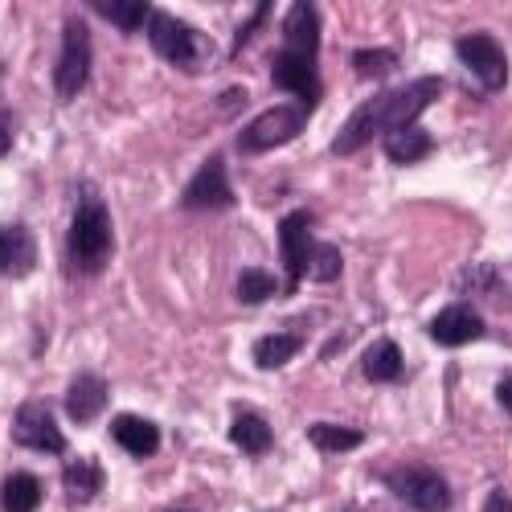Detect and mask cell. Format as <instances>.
I'll return each mask as SVG.
<instances>
[{"label": "cell", "instance_id": "6da1fadb", "mask_svg": "<svg viewBox=\"0 0 512 512\" xmlns=\"http://www.w3.org/2000/svg\"><path fill=\"white\" fill-rule=\"evenodd\" d=\"M443 91H447V82L439 74H422V78L402 82V87H390V91L365 99L345 123H340V132L332 140V156H353L369 140H381V136L398 132V127L418 123V115L426 107H435V99Z\"/></svg>", "mask_w": 512, "mask_h": 512}, {"label": "cell", "instance_id": "7a4b0ae2", "mask_svg": "<svg viewBox=\"0 0 512 512\" xmlns=\"http://www.w3.org/2000/svg\"><path fill=\"white\" fill-rule=\"evenodd\" d=\"M111 254H115L111 209L95 185L82 181L78 201H74V218H70V234H66V263L78 275H99L111 263Z\"/></svg>", "mask_w": 512, "mask_h": 512}, {"label": "cell", "instance_id": "3957f363", "mask_svg": "<svg viewBox=\"0 0 512 512\" xmlns=\"http://www.w3.org/2000/svg\"><path fill=\"white\" fill-rule=\"evenodd\" d=\"M148 46L168 66H177L185 74H201L218 62V46H213L201 29H193L189 21H181L173 13H160V9H152V17H148Z\"/></svg>", "mask_w": 512, "mask_h": 512}, {"label": "cell", "instance_id": "277c9868", "mask_svg": "<svg viewBox=\"0 0 512 512\" xmlns=\"http://www.w3.org/2000/svg\"><path fill=\"white\" fill-rule=\"evenodd\" d=\"M308 107L304 103H279V107H267L263 115H254L242 132H238V152L242 156H263V152H275L291 140L304 136L308 127Z\"/></svg>", "mask_w": 512, "mask_h": 512}, {"label": "cell", "instance_id": "5b68a950", "mask_svg": "<svg viewBox=\"0 0 512 512\" xmlns=\"http://www.w3.org/2000/svg\"><path fill=\"white\" fill-rule=\"evenodd\" d=\"M91 66H95V50H91V33L82 17H70L62 25V50H58V66H54V91L58 99H74L82 87L91 82Z\"/></svg>", "mask_w": 512, "mask_h": 512}, {"label": "cell", "instance_id": "8992f818", "mask_svg": "<svg viewBox=\"0 0 512 512\" xmlns=\"http://www.w3.org/2000/svg\"><path fill=\"white\" fill-rule=\"evenodd\" d=\"M386 488L414 512H447L451 508V484L426 463L394 467V472H386Z\"/></svg>", "mask_w": 512, "mask_h": 512}, {"label": "cell", "instance_id": "52a82bcc", "mask_svg": "<svg viewBox=\"0 0 512 512\" xmlns=\"http://www.w3.org/2000/svg\"><path fill=\"white\" fill-rule=\"evenodd\" d=\"M316 246H320V242L312 238V209H291L287 218L279 222V254H283V271H287L283 291H287V295L304 283Z\"/></svg>", "mask_w": 512, "mask_h": 512}, {"label": "cell", "instance_id": "ba28073f", "mask_svg": "<svg viewBox=\"0 0 512 512\" xmlns=\"http://www.w3.org/2000/svg\"><path fill=\"white\" fill-rule=\"evenodd\" d=\"M13 443L29 447V451H41V455H62L66 451V435H62L54 406L46 398L21 402V410L13 414Z\"/></svg>", "mask_w": 512, "mask_h": 512}, {"label": "cell", "instance_id": "9c48e42d", "mask_svg": "<svg viewBox=\"0 0 512 512\" xmlns=\"http://www.w3.org/2000/svg\"><path fill=\"white\" fill-rule=\"evenodd\" d=\"M455 54L480 78L484 91H504L508 87V58H504V46L492 33H463L455 41Z\"/></svg>", "mask_w": 512, "mask_h": 512}, {"label": "cell", "instance_id": "30bf717a", "mask_svg": "<svg viewBox=\"0 0 512 512\" xmlns=\"http://www.w3.org/2000/svg\"><path fill=\"white\" fill-rule=\"evenodd\" d=\"M271 82L279 91H291L295 103H304L308 111L320 103L324 87H320V70H316V58H304V54H291V50H279L275 62H271Z\"/></svg>", "mask_w": 512, "mask_h": 512}, {"label": "cell", "instance_id": "8fae6325", "mask_svg": "<svg viewBox=\"0 0 512 512\" xmlns=\"http://www.w3.org/2000/svg\"><path fill=\"white\" fill-rule=\"evenodd\" d=\"M230 205H234V189L226 177V160L218 152V156H209L193 173V181L185 185L181 209H230Z\"/></svg>", "mask_w": 512, "mask_h": 512}, {"label": "cell", "instance_id": "7c38bea8", "mask_svg": "<svg viewBox=\"0 0 512 512\" xmlns=\"http://www.w3.org/2000/svg\"><path fill=\"white\" fill-rule=\"evenodd\" d=\"M431 340L435 345H443V349H459V345H472V340H480L484 332H488V324H484V316L472 308V304H447L435 320H431Z\"/></svg>", "mask_w": 512, "mask_h": 512}, {"label": "cell", "instance_id": "4fadbf2b", "mask_svg": "<svg viewBox=\"0 0 512 512\" xmlns=\"http://www.w3.org/2000/svg\"><path fill=\"white\" fill-rule=\"evenodd\" d=\"M107 398H111V390H107V381H103L99 373H78V377L70 381V386H66V398H62V406H66L70 422L87 426V422H95V418L103 414Z\"/></svg>", "mask_w": 512, "mask_h": 512}, {"label": "cell", "instance_id": "5bb4252c", "mask_svg": "<svg viewBox=\"0 0 512 512\" xmlns=\"http://www.w3.org/2000/svg\"><path fill=\"white\" fill-rule=\"evenodd\" d=\"M283 50L304 54V58L320 54V13H316V5H308V0H300V5L287 9V17H283Z\"/></svg>", "mask_w": 512, "mask_h": 512}, {"label": "cell", "instance_id": "9a60e30c", "mask_svg": "<svg viewBox=\"0 0 512 512\" xmlns=\"http://www.w3.org/2000/svg\"><path fill=\"white\" fill-rule=\"evenodd\" d=\"M37 267V238L29 226H0V275L21 279Z\"/></svg>", "mask_w": 512, "mask_h": 512}, {"label": "cell", "instance_id": "2e32d148", "mask_svg": "<svg viewBox=\"0 0 512 512\" xmlns=\"http://www.w3.org/2000/svg\"><path fill=\"white\" fill-rule=\"evenodd\" d=\"M111 439L115 447H123L127 455H136V459H148L160 451V426L140 418V414H119L111 422Z\"/></svg>", "mask_w": 512, "mask_h": 512}, {"label": "cell", "instance_id": "e0dca14e", "mask_svg": "<svg viewBox=\"0 0 512 512\" xmlns=\"http://www.w3.org/2000/svg\"><path fill=\"white\" fill-rule=\"evenodd\" d=\"M230 443L250 455V459H259L275 447V431H271V422L263 414H254V410H242L234 422H230Z\"/></svg>", "mask_w": 512, "mask_h": 512}, {"label": "cell", "instance_id": "ac0fdd59", "mask_svg": "<svg viewBox=\"0 0 512 512\" xmlns=\"http://www.w3.org/2000/svg\"><path fill=\"white\" fill-rule=\"evenodd\" d=\"M361 373H365L369 381H381V386H390V381H398V377L406 373V361H402L398 340H390V336L373 340V345L361 353Z\"/></svg>", "mask_w": 512, "mask_h": 512}, {"label": "cell", "instance_id": "d6986e66", "mask_svg": "<svg viewBox=\"0 0 512 512\" xmlns=\"http://www.w3.org/2000/svg\"><path fill=\"white\" fill-rule=\"evenodd\" d=\"M381 148H386V156L394 164H418V160H426L435 152V136L426 132V127L410 123V127H398V132H390V136H381Z\"/></svg>", "mask_w": 512, "mask_h": 512}, {"label": "cell", "instance_id": "ffe728a7", "mask_svg": "<svg viewBox=\"0 0 512 512\" xmlns=\"http://www.w3.org/2000/svg\"><path fill=\"white\" fill-rule=\"evenodd\" d=\"M103 484H107V476H103V463L99 459H74L66 467V476H62V488H66V496L74 504L95 500L103 492Z\"/></svg>", "mask_w": 512, "mask_h": 512}, {"label": "cell", "instance_id": "44dd1931", "mask_svg": "<svg viewBox=\"0 0 512 512\" xmlns=\"http://www.w3.org/2000/svg\"><path fill=\"white\" fill-rule=\"evenodd\" d=\"M300 349H304L300 332H267V336L254 340L250 357H254V365H259V369H283Z\"/></svg>", "mask_w": 512, "mask_h": 512}, {"label": "cell", "instance_id": "7402d4cb", "mask_svg": "<svg viewBox=\"0 0 512 512\" xmlns=\"http://www.w3.org/2000/svg\"><path fill=\"white\" fill-rule=\"evenodd\" d=\"M41 500H46V492H41V480L33 472H13L0 484V508L5 512H37Z\"/></svg>", "mask_w": 512, "mask_h": 512}, {"label": "cell", "instance_id": "603a6c76", "mask_svg": "<svg viewBox=\"0 0 512 512\" xmlns=\"http://www.w3.org/2000/svg\"><path fill=\"white\" fill-rule=\"evenodd\" d=\"M87 9H95L103 21L119 25L123 33H136V29L148 25V17H152V5H148V0H91Z\"/></svg>", "mask_w": 512, "mask_h": 512}, {"label": "cell", "instance_id": "cb8c5ba5", "mask_svg": "<svg viewBox=\"0 0 512 512\" xmlns=\"http://www.w3.org/2000/svg\"><path fill=\"white\" fill-rule=\"evenodd\" d=\"M308 443L320 447V451H357L365 443V431H357V426H336V422H312L308 426Z\"/></svg>", "mask_w": 512, "mask_h": 512}, {"label": "cell", "instance_id": "d4e9b609", "mask_svg": "<svg viewBox=\"0 0 512 512\" xmlns=\"http://www.w3.org/2000/svg\"><path fill=\"white\" fill-rule=\"evenodd\" d=\"M238 304H267L271 295H279L283 291V279L279 275H271V271H263V267H246L242 275H238Z\"/></svg>", "mask_w": 512, "mask_h": 512}, {"label": "cell", "instance_id": "484cf974", "mask_svg": "<svg viewBox=\"0 0 512 512\" xmlns=\"http://www.w3.org/2000/svg\"><path fill=\"white\" fill-rule=\"evenodd\" d=\"M353 70L365 82H377L398 70V50H353Z\"/></svg>", "mask_w": 512, "mask_h": 512}, {"label": "cell", "instance_id": "4316f807", "mask_svg": "<svg viewBox=\"0 0 512 512\" xmlns=\"http://www.w3.org/2000/svg\"><path fill=\"white\" fill-rule=\"evenodd\" d=\"M340 271H345V259H340V250L320 242V246H316V254H312L308 275H316L320 283H336V279H340Z\"/></svg>", "mask_w": 512, "mask_h": 512}, {"label": "cell", "instance_id": "83f0119b", "mask_svg": "<svg viewBox=\"0 0 512 512\" xmlns=\"http://www.w3.org/2000/svg\"><path fill=\"white\" fill-rule=\"evenodd\" d=\"M271 9H275V5H271V0H263V5H254V17H250V21H246V25L238 29V41H234V54H242V46H246V41H250V33H259V25H263V21L271 17Z\"/></svg>", "mask_w": 512, "mask_h": 512}, {"label": "cell", "instance_id": "f1b7e54d", "mask_svg": "<svg viewBox=\"0 0 512 512\" xmlns=\"http://www.w3.org/2000/svg\"><path fill=\"white\" fill-rule=\"evenodd\" d=\"M496 402H500L504 414H512V377H500L496 381Z\"/></svg>", "mask_w": 512, "mask_h": 512}, {"label": "cell", "instance_id": "f546056e", "mask_svg": "<svg viewBox=\"0 0 512 512\" xmlns=\"http://www.w3.org/2000/svg\"><path fill=\"white\" fill-rule=\"evenodd\" d=\"M484 512H512V500H508V492H500V488H496V492L488 496Z\"/></svg>", "mask_w": 512, "mask_h": 512}, {"label": "cell", "instance_id": "4dcf8cb0", "mask_svg": "<svg viewBox=\"0 0 512 512\" xmlns=\"http://www.w3.org/2000/svg\"><path fill=\"white\" fill-rule=\"evenodd\" d=\"M13 148V127H9V115H0V156Z\"/></svg>", "mask_w": 512, "mask_h": 512}, {"label": "cell", "instance_id": "1f68e13d", "mask_svg": "<svg viewBox=\"0 0 512 512\" xmlns=\"http://www.w3.org/2000/svg\"><path fill=\"white\" fill-rule=\"evenodd\" d=\"M164 512H189V508H164Z\"/></svg>", "mask_w": 512, "mask_h": 512}]
</instances>
